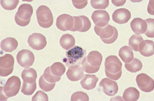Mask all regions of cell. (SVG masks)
Returning a JSON list of instances; mask_svg holds the SVG:
<instances>
[{"label":"cell","mask_w":154,"mask_h":101,"mask_svg":"<svg viewBox=\"0 0 154 101\" xmlns=\"http://www.w3.org/2000/svg\"><path fill=\"white\" fill-rule=\"evenodd\" d=\"M105 66L107 77L115 80H117L120 78L122 73V64L117 56H108L106 59Z\"/></svg>","instance_id":"obj_1"},{"label":"cell","mask_w":154,"mask_h":101,"mask_svg":"<svg viewBox=\"0 0 154 101\" xmlns=\"http://www.w3.org/2000/svg\"><path fill=\"white\" fill-rule=\"evenodd\" d=\"M102 61L103 56L100 52L96 51H91L82 61V68L87 73H96L100 69Z\"/></svg>","instance_id":"obj_2"},{"label":"cell","mask_w":154,"mask_h":101,"mask_svg":"<svg viewBox=\"0 0 154 101\" xmlns=\"http://www.w3.org/2000/svg\"><path fill=\"white\" fill-rule=\"evenodd\" d=\"M21 84V80L17 76H14L9 78L3 87H1V99L7 100L9 97L16 96L19 92Z\"/></svg>","instance_id":"obj_3"},{"label":"cell","mask_w":154,"mask_h":101,"mask_svg":"<svg viewBox=\"0 0 154 101\" xmlns=\"http://www.w3.org/2000/svg\"><path fill=\"white\" fill-rule=\"evenodd\" d=\"M94 31L97 35L100 37L101 41L106 44L112 43L118 38L117 30L109 24L103 27L95 26Z\"/></svg>","instance_id":"obj_4"},{"label":"cell","mask_w":154,"mask_h":101,"mask_svg":"<svg viewBox=\"0 0 154 101\" xmlns=\"http://www.w3.org/2000/svg\"><path fill=\"white\" fill-rule=\"evenodd\" d=\"M33 12V7L30 4H22L19 7L14 17L15 21L20 26H28L31 21Z\"/></svg>","instance_id":"obj_5"},{"label":"cell","mask_w":154,"mask_h":101,"mask_svg":"<svg viewBox=\"0 0 154 101\" xmlns=\"http://www.w3.org/2000/svg\"><path fill=\"white\" fill-rule=\"evenodd\" d=\"M37 21L39 25L44 28H48L53 25L54 18L51 10L48 7L41 5L36 11Z\"/></svg>","instance_id":"obj_6"},{"label":"cell","mask_w":154,"mask_h":101,"mask_svg":"<svg viewBox=\"0 0 154 101\" xmlns=\"http://www.w3.org/2000/svg\"><path fill=\"white\" fill-rule=\"evenodd\" d=\"M86 54V50L79 46H76L66 52V60L64 62L68 66L74 65L80 62Z\"/></svg>","instance_id":"obj_7"},{"label":"cell","mask_w":154,"mask_h":101,"mask_svg":"<svg viewBox=\"0 0 154 101\" xmlns=\"http://www.w3.org/2000/svg\"><path fill=\"white\" fill-rule=\"evenodd\" d=\"M14 58L10 54H6L0 58V74L2 77H6L13 72Z\"/></svg>","instance_id":"obj_8"},{"label":"cell","mask_w":154,"mask_h":101,"mask_svg":"<svg viewBox=\"0 0 154 101\" xmlns=\"http://www.w3.org/2000/svg\"><path fill=\"white\" fill-rule=\"evenodd\" d=\"M136 80L138 88L143 92L149 93L153 90L154 80L146 74H139L137 76Z\"/></svg>","instance_id":"obj_9"},{"label":"cell","mask_w":154,"mask_h":101,"mask_svg":"<svg viewBox=\"0 0 154 101\" xmlns=\"http://www.w3.org/2000/svg\"><path fill=\"white\" fill-rule=\"evenodd\" d=\"M17 62L21 67L28 68L33 65L35 61L34 54L28 50L20 51L17 55Z\"/></svg>","instance_id":"obj_10"},{"label":"cell","mask_w":154,"mask_h":101,"mask_svg":"<svg viewBox=\"0 0 154 101\" xmlns=\"http://www.w3.org/2000/svg\"><path fill=\"white\" fill-rule=\"evenodd\" d=\"M28 43L32 49L37 51L44 49L47 44L45 37L39 33H34L29 36Z\"/></svg>","instance_id":"obj_11"},{"label":"cell","mask_w":154,"mask_h":101,"mask_svg":"<svg viewBox=\"0 0 154 101\" xmlns=\"http://www.w3.org/2000/svg\"><path fill=\"white\" fill-rule=\"evenodd\" d=\"M73 17L74 26L70 31L84 33L88 31L91 28V22L88 17L84 16Z\"/></svg>","instance_id":"obj_12"},{"label":"cell","mask_w":154,"mask_h":101,"mask_svg":"<svg viewBox=\"0 0 154 101\" xmlns=\"http://www.w3.org/2000/svg\"><path fill=\"white\" fill-rule=\"evenodd\" d=\"M73 17L69 15L63 14L57 18L56 26L59 29L65 31H71L74 26Z\"/></svg>","instance_id":"obj_13"},{"label":"cell","mask_w":154,"mask_h":101,"mask_svg":"<svg viewBox=\"0 0 154 101\" xmlns=\"http://www.w3.org/2000/svg\"><path fill=\"white\" fill-rule=\"evenodd\" d=\"M99 86L102 88L103 92L110 96L116 95L119 90L117 83L108 78H105L102 80L99 83Z\"/></svg>","instance_id":"obj_14"},{"label":"cell","mask_w":154,"mask_h":101,"mask_svg":"<svg viewBox=\"0 0 154 101\" xmlns=\"http://www.w3.org/2000/svg\"><path fill=\"white\" fill-rule=\"evenodd\" d=\"M91 19L95 24V26L99 27H103L107 25L110 20L108 13L104 10L94 11L92 14Z\"/></svg>","instance_id":"obj_15"},{"label":"cell","mask_w":154,"mask_h":101,"mask_svg":"<svg viewBox=\"0 0 154 101\" xmlns=\"http://www.w3.org/2000/svg\"><path fill=\"white\" fill-rule=\"evenodd\" d=\"M131 17L130 11L126 8L116 9L112 15L113 21L116 23L120 24L127 23Z\"/></svg>","instance_id":"obj_16"},{"label":"cell","mask_w":154,"mask_h":101,"mask_svg":"<svg viewBox=\"0 0 154 101\" xmlns=\"http://www.w3.org/2000/svg\"><path fill=\"white\" fill-rule=\"evenodd\" d=\"M82 68L79 65H74L69 66L66 73L69 79L73 82L78 81L81 79L84 76Z\"/></svg>","instance_id":"obj_17"},{"label":"cell","mask_w":154,"mask_h":101,"mask_svg":"<svg viewBox=\"0 0 154 101\" xmlns=\"http://www.w3.org/2000/svg\"><path fill=\"white\" fill-rule=\"evenodd\" d=\"M130 26L134 33L137 35L145 33L147 29V24L145 20L139 18L134 19L131 22Z\"/></svg>","instance_id":"obj_18"},{"label":"cell","mask_w":154,"mask_h":101,"mask_svg":"<svg viewBox=\"0 0 154 101\" xmlns=\"http://www.w3.org/2000/svg\"><path fill=\"white\" fill-rule=\"evenodd\" d=\"M98 80V78L95 75L85 74L81 81V84L84 89L91 90L96 87Z\"/></svg>","instance_id":"obj_19"},{"label":"cell","mask_w":154,"mask_h":101,"mask_svg":"<svg viewBox=\"0 0 154 101\" xmlns=\"http://www.w3.org/2000/svg\"><path fill=\"white\" fill-rule=\"evenodd\" d=\"M154 42L149 40H143L140 44L139 51L145 57H150L154 55Z\"/></svg>","instance_id":"obj_20"},{"label":"cell","mask_w":154,"mask_h":101,"mask_svg":"<svg viewBox=\"0 0 154 101\" xmlns=\"http://www.w3.org/2000/svg\"><path fill=\"white\" fill-rule=\"evenodd\" d=\"M18 41L13 38H7L2 40L1 43L2 50L6 52H11L16 50L18 46Z\"/></svg>","instance_id":"obj_21"},{"label":"cell","mask_w":154,"mask_h":101,"mask_svg":"<svg viewBox=\"0 0 154 101\" xmlns=\"http://www.w3.org/2000/svg\"><path fill=\"white\" fill-rule=\"evenodd\" d=\"M75 40L73 36L68 33L63 34L60 40V44L64 50H68L75 46Z\"/></svg>","instance_id":"obj_22"},{"label":"cell","mask_w":154,"mask_h":101,"mask_svg":"<svg viewBox=\"0 0 154 101\" xmlns=\"http://www.w3.org/2000/svg\"><path fill=\"white\" fill-rule=\"evenodd\" d=\"M119 55L125 63H128L133 60L134 53L130 47L125 46L122 47L119 51Z\"/></svg>","instance_id":"obj_23"},{"label":"cell","mask_w":154,"mask_h":101,"mask_svg":"<svg viewBox=\"0 0 154 101\" xmlns=\"http://www.w3.org/2000/svg\"><path fill=\"white\" fill-rule=\"evenodd\" d=\"M21 77L23 82L28 83H33L36 82L37 74L33 68L25 69L22 73Z\"/></svg>","instance_id":"obj_24"},{"label":"cell","mask_w":154,"mask_h":101,"mask_svg":"<svg viewBox=\"0 0 154 101\" xmlns=\"http://www.w3.org/2000/svg\"><path fill=\"white\" fill-rule=\"evenodd\" d=\"M140 97V92L136 88L133 87L126 89L123 95V99L126 101H137Z\"/></svg>","instance_id":"obj_25"},{"label":"cell","mask_w":154,"mask_h":101,"mask_svg":"<svg viewBox=\"0 0 154 101\" xmlns=\"http://www.w3.org/2000/svg\"><path fill=\"white\" fill-rule=\"evenodd\" d=\"M125 67L126 70L131 73H135L140 71L143 67L141 62L136 58H134L131 62L125 63Z\"/></svg>","instance_id":"obj_26"},{"label":"cell","mask_w":154,"mask_h":101,"mask_svg":"<svg viewBox=\"0 0 154 101\" xmlns=\"http://www.w3.org/2000/svg\"><path fill=\"white\" fill-rule=\"evenodd\" d=\"M50 71L54 76L57 77H61L66 71L65 66L60 62H56L49 66Z\"/></svg>","instance_id":"obj_27"},{"label":"cell","mask_w":154,"mask_h":101,"mask_svg":"<svg viewBox=\"0 0 154 101\" xmlns=\"http://www.w3.org/2000/svg\"><path fill=\"white\" fill-rule=\"evenodd\" d=\"M143 40L141 36L134 34L129 39L128 45L134 51L138 52L140 44Z\"/></svg>","instance_id":"obj_28"},{"label":"cell","mask_w":154,"mask_h":101,"mask_svg":"<svg viewBox=\"0 0 154 101\" xmlns=\"http://www.w3.org/2000/svg\"><path fill=\"white\" fill-rule=\"evenodd\" d=\"M36 88V83H28L23 82L21 92L26 95H31L33 94Z\"/></svg>","instance_id":"obj_29"},{"label":"cell","mask_w":154,"mask_h":101,"mask_svg":"<svg viewBox=\"0 0 154 101\" xmlns=\"http://www.w3.org/2000/svg\"><path fill=\"white\" fill-rule=\"evenodd\" d=\"M40 88L45 92H49L53 90L55 87L56 83H51L44 80L43 75L41 76L39 80Z\"/></svg>","instance_id":"obj_30"},{"label":"cell","mask_w":154,"mask_h":101,"mask_svg":"<svg viewBox=\"0 0 154 101\" xmlns=\"http://www.w3.org/2000/svg\"><path fill=\"white\" fill-rule=\"evenodd\" d=\"M19 2V0H12V1L1 0V4L2 8L8 11H11L16 8Z\"/></svg>","instance_id":"obj_31"},{"label":"cell","mask_w":154,"mask_h":101,"mask_svg":"<svg viewBox=\"0 0 154 101\" xmlns=\"http://www.w3.org/2000/svg\"><path fill=\"white\" fill-rule=\"evenodd\" d=\"M91 3L94 9H105L108 7L109 1L108 0H91Z\"/></svg>","instance_id":"obj_32"},{"label":"cell","mask_w":154,"mask_h":101,"mask_svg":"<svg viewBox=\"0 0 154 101\" xmlns=\"http://www.w3.org/2000/svg\"><path fill=\"white\" fill-rule=\"evenodd\" d=\"M44 80L51 83H54L60 80L61 77H57L54 76L50 71L49 67L46 68L43 75Z\"/></svg>","instance_id":"obj_33"},{"label":"cell","mask_w":154,"mask_h":101,"mask_svg":"<svg viewBox=\"0 0 154 101\" xmlns=\"http://www.w3.org/2000/svg\"><path fill=\"white\" fill-rule=\"evenodd\" d=\"M147 24V29L145 35L149 38H153L154 37V20L153 19L149 18L145 20Z\"/></svg>","instance_id":"obj_34"},{"label":"cell","mask_w":154,"mask_h":101,"mask_svg":"<svg viewBox=\"0 0 154 101\" xmlns=\"http://www.w3.org/2000/svg\"><path fill=\"white\" fill-rule=\"evenodd\" d=\"M89 98L87 93L82 92H76L71 96V101H88Z\"/></svg>","instance_id":"obj_35"},{"label":"cell","mask_w":154,"mask_h":101,"mask_svg":"<svg viewBox=\"0 0 154 101\" xmlns=\"http://www.w3.org/2000/svg\"><path fill=\"white\" fill-rule=\"evenodd\" d=\"M48 95L41 91L37 92L32 98V101H48Z\"/></svg>","instance_id":"obj_36"},{"label":"cell","mask_w":154,"mask_h":101,"mask_svg":"<svg viewBox=\"0 0 154 101\" xmlns=\"http://www.w3.org/2000/svg\"><path fill=\"white\" fill-rule=\"evenodd\" d=\"M72 2L73 6L76 8L78 9H82L87 5L88 3V1L87 0L84 1H78V0H73Z\"/></svg>","instance_id":"obj_37"},{"label":"cell","mask_w":154,"mask_h":101,"mask_svg":"<svg viewBox=\"0 0 154 101\" xmlns=\"http://www.w3.org/2000/svg\"><path fill=\"white\" fill-rule=\"evenodd\" d=\"M112 2L114 5L116 7L123 6L125 3L126 0H122V1H111Z\"/></svg>","instance_id":"obj_38"}]
</instances>
